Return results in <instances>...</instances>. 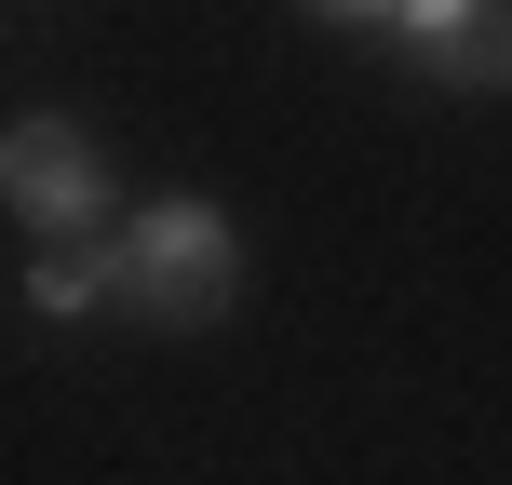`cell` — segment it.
I'll list each match as a JSON object with an SVG mask.
<instances>
[{"mask_svg": "<svg viewBox=\"0 0 512 485\" xmlns=\"http://www.w3.org/2000/svg\"><path fill=\"white\" fill-rule=\"evenodd\" d=\"M230 297H243V230H230V203H149V216H122L108 230V310H135V324H162V337H203V324H230Z\"/></svg>", "mask_w": 512, "mask_h": 485, "instance_id": "obj_1", "label": "cell"}, {"mask_svg": "<svg viewBox=\"0 0 512 485\" xmlns=\"http://www.w3.org/2000/svg\"><path fill=\"white\" fill-rule=\"evenodd\" d=\"M0 203H14L27 243H108L122 230V216H108V149L81 122H54V108L0 122Z\"/></svg>", "mask_w": 512, "mask_h": 485, "instance_id": "obj_2", "label": "cell"}, {"mask_svg": "<svg viewBox=\"0 0 512 485\" xmlns=\"http://www.w3.org/2000/svg\"><path fill=\"white\" fill-rule=\"evenodd\" d=\"M378 41L432 95H512V0H391Z\"/></svg>", "mask_w": 512, "mask_h": 485, "instance_id": "obj_3", "label": "cell"}, {"mask_svg": "<svg viewBox=\"0 0 512 485\" xmlns=\"http://www.w3.org/2000/svg\"><path fill=\"white\" fill-rule=\"evenodd\" d=\"M27 310L41 324H95L108 310V243H27Z\"/></svg>", "mask_w": 512, "mask_h": 485, "instance_id": "obj_4", "label": "cell"}, {"mask_svg": "<svg viewBox=\"0 0 512 485\" xmlns=\"http://www.w3.org/2000/svg\"><path fill=\"white\" fill-rule=\"evenodd\" d=\"M310 14H337V27H391V0H310Z\"/></svg>", "mask_w": 512, "mask_h": 485, "instance_id": "obj_5", "label": "cell"}]
</instances>
